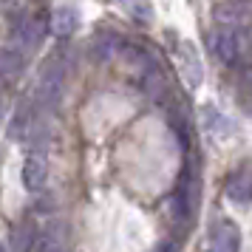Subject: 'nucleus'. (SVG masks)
I'll return each mask as SVG.
<instances>
[{
    "label": "nucleus",
    "mask_w": 252,
    "mask_h": 252,
    "mask_svg": "<svg viewBox=\"0 0 252 252\" xmlns=\"http://www.w3.org/2000/svg\"><path fill=\"white\" fill-rule=\"evenodd\" d=\"M250 46V34L247 29H235V26H221L210 32V48L224 65H238L241 57L247 54Z\"/></svg>",
    "instance_id": "1"
},
{
    "label": "nucleus",
    "mask_w": 252,
    "mask_h": 252,
    "mask_svg": "<svg viewBox=\"0 0 252 252\" xmlns=\"http://www.w3.org/2000/svg\"><path fill=\"white\" fill-rule=\"evenodd\" d=\"M63 88H65V63L63 57H51L43 65V74H40V85H37V99L43 102L46 111L57 108L60 99H63Z\"/></svg>",
    "instance_id": "2"
},
{
    "label": "nucleus",
    "mask_w": 252,
    "mask_h": 252,
    "mask_svg": "<svg viewBox=\"0 0 252 252\" xmlns=\"http://www.w3.org/2000/svg\"><path fill=\"white\" fill-rule=\"evenodd\" d=\"M195 204H198V173L195 164H187L179 176V187L173 195V218L187 224L195 213Z\"/></svg>",
    "instance_id": "3"
},
{
    "label": "nucleus",
    "mask_w": 252,
    "mask_h": 252,
    "mask_svg": "<svg viewBox=\"0 0 252 252\" xmlns=\"http://www.w3.org/2000/svg\"><path fill=\"white\" fill-rule=\"evenodd\" d=\"M216 23L221 26H235V29H247L252 20V0H229V3H218L216 12Z\"/></svg>",
    "instance_id": "4"
},
{
    "label": "nucleus",
    "mask_w": 252,
    "mask_h": 252,
    "mask_svg": "<svg viewBox=\"0 0 252 252\" xmlns=\"http://www.w3.org/2000/svg\"><path fill=\"white\" fill-rule=\"evenodd\" d=\"M48 182V159L43 150H32L29 153V159L23 164V187L29 193H37V190H43Z\"/></svg>",
    "instance_id": "5"
},
{
    "label": "nucleus",
    "mask_w": 252,
    "mask_h": 252,
    "mask_svg": "<svg viewBox=\"0 0 252 252\" xmlns=\"http://www.w3.org/2000/svg\"><path fill=\"white\" fill-rule=\"evenodd\" d=\"M227 198L235 204H250L252 201V167L250 164H241L227 176Z\"/></svg>",
    "instance_id": "6"
},
{
    "label": "nucleus",
    "mask_w": 252,
    "mask_h": 252,
    "mask_svg": "<svg viewBox=\"0 0 252 252\" xmlns=\"http://www.w3.org/2000/svg\"><path fill=\"white\" fill-rule=\"evenodd\" d=\"M43 32H46L43 20H37V17H23V20H17V26L12 29V46L34 48L37 43L43 40Z\"/></svg>",
    "instance_id": "7"
},
{
    "label": "nucleus",
    "mask_w": 252,
    "mask_h": 252,
    "mask_svg": "<svg viewBox=\"0 0 252 252\" xmlns=\"http://www.w3.org/2000/svg\"><path fill=\"white\" fill-rule=\"evenodd\" d=\"M26 65V54L17 46H6L0 48V82H12L23 74Z\"/></svg>",
    "instance_id": "8"
},
{
    "label": "nucleus",
    "mask_w": 252,
    "mask_h": 252,
    "mask_svg": "<svg viewBox=\"0 0 252 252\" xmlns=\"http://www.w3.org/2000/svg\"><path fill=\"white\" fill-rule=\"evenodd\" d=\"M241 247V232L232 221H218L213 229V250L218 252H235Z\"/></svg>",
    "instance_id": "9"
},
{
    "label": "nucleus",
    "mask_w": 252,
    "mask_h": 252,
    "mask_svg": "<svg viewBox=\"0 0 252 252\" xmlns=\"http://www.w3.org/2000/svg\"><path fill=\"white\" fill-rule=\"evenodd\" d=\"M77 26H80V14H77V9H68V6L57 9L54 17H51V32H54L57 37L74 34V32H77Z\"/></svg>",
    "instance_id": "10"
},
{
    "label": "nucleus",
    "mask_w": 252,
    "mask_h": 252,
    "mask_svg": "<svg viewBox=\"0 0 252 252\" xmlns=\"http://www.w3.org/2000/svg\"><path fill=\"white\" fill-rule=\"evenodd\" d=\"M29 125H32V102H26V105L17 108L12 125H9V136H12L14 142H20V139L29 133Z\"/></svg>",
    "instance_id": "11"
},
{
    "label": "nucleus",
    "mask_w": 252,
    "mask_h": 252,
    "mask_svg": "<svg viewBox=\"0 0 252 252\" xmlns=\"http://www.w3.org/2000/svg\"><path fill=\"white\" fill-rule=\"evenodd\" d=\"M204 122H207V130H210V133H216V136L229 130L227 119H221V114H218L213 105H207V108H204Z\"/></svg>",
    "instance_id": "12"
},
{
    "label": "nucleus",
    "mask_w": 252,
    "mask_h": 252,
    "mask_svg": "<svg viewBox=\"0 0 252 252\" xmlns=\"http://www.w3.org/2000/svg\"><path fill=\"white\" fill-rule=\"evenodd\" d=\"M34 229L32 227H17L12 235V247L14 250H34Z\"/></svg>",
    "instance_id": "13"
},
{
    "label": "nucleus",
    "mask_w": 252,
    "mask_h": 252,
    "mask_svg": "<svg viewBox=\"0 0 252 252\" xmlns=\"http://www.w3.org/2000/svg\"><path fill=\"white\" fill-rule=\"evenodd\" d=\"M0 252H3V244H0Z\"/></svg>",
    "instance_id": "14"
},
{
    "label": "nucleus",
    "mask_w": 252,
    "mask_h": 252,
    "mask_svg": "<svg viewBox=\"0 0 252 252\" xmlns=\"http://www.w3.org/2000/svg\"><path fill=\"white\" fill-rule=\"evenodd\" d=\"M0 105H3V96H0Z\"/></svg>",
    "instance_id": "15"
}]
</instances>
